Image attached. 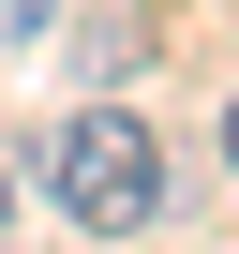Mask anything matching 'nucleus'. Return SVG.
Returning a JSON list of instances; mask_svg holds the SVG:
<instances>
[{
  "label": "nucleus",
  "mask_w": 239,
  "mask_h": 254,
  "mask_svg": "<svg viewBox=\"0 0 239 254\" xmlns=\"http://www.w3.org/2000/svg\"><path fill=\"white\" fill-rule=\"evenodd\" d=\"M15 165H30V180H45V209H60V224H90V239L165 224V135H150L135 105H75V120H45Z\"/></svg>",
  "instance_id": "nucleus-1"
},
{
  "label": "nucleus",
  "mask_w": 239,
  "mask_h": 254,
  "mask_svg": "<svg viewBox=\"0 0 239 254\" xmlns=\"http://www.w3.org/2000/svg\"><path fill=\"white\" fill-rule=\"evenodd\" d=\"M75 60H90V75H135V60H150V15H90Z\"/></svg>",
  "instance_id": "nucleus-2"
},
{
  "label": "nucleus",
  "mask_w": 239,
  "mask_h": 254,
  "mask_svg": "<svg viewBox=\"0 0 239 254\" xmlns=\"http://www.w3.org/2000/svg\"><path fill=\"white\" fill-rule=\"evenodd\" d=\"M60 30V0H0V45H45Z\"/></svg>",
  "instance_id": "nucleus-3"
},
{
  "label": "nucleus",
  "mask_w": 239,
  "mask_h": 254,
  "mask_svg": "<svg viewBox=\"0 0 239 254\" xmlns=\"http://www.w3.org/2000/svg\"><path fill=\"white\" fill-rule=\"evenodd\" d=\"M209 150H224V165H239V90H224V135H209Z\"/></svg>",
  "instance_id": "nucleus-4"
},
{
  "label": "nucleus",
  "mask_w": 239,
  "mask_h": 254,
  "mask_svg": "<svg viewBox=\"0 0 239 254\" xmlns=\"http://www.w3.org/2000/svg\"><path fill=\"white\" fill-rule=\"evenodd\" d=\"M0 224H15V165H0Z\"/></svg>",
  "instance_id": "nucleus-5"
}]
</instances>
